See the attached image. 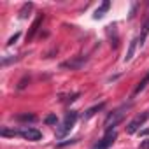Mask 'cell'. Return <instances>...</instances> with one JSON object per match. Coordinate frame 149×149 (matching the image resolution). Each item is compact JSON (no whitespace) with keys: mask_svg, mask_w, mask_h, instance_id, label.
Wrapping results in <instances>:
<instances>
[{"mask_svg":"<svg viewBox=\"0 0 149 149\" xmlns=\"http://www.w3.org/2000/svg\"><path fill=\"white\" fill-rule=\"evenodd\" d=\"M140 135H149V130H144V132H140Z\"/></svg>","mask_w":149,"mask_h":149,"instance_id":"cell-24","label":"cell"},{"mask_svg":"<svg viewBox=\"0 0 149 149\" xmlns=\"http://www.w3.org/2000/svg\"><path fill=\"white\" fill-rule=\"evenodd\" d=\"M16 119L18 121H25V123H33V121H37V116L35 114H18Z\"/></svg>","mask_w":149,"mask_h":149,"instance_id":"cell-15","label":"cell"},{"mask_svg":"<svg viewBox=\"0 0 149 149\" xmlns=\"http://www.w3.org/2000/svg\"><path fill=\"white\" fill-rule=\"evenodd\" d=\"M149 35V18L144 21V25H142V32H140V37L137 39L139 40V44H140V47L144 46V40H146V37Z\"/></svg>","mask_w":149,"mask_h":149,"instance_id":"cell-10","label":"cell"},{"mask_svg":"<svg viewBox=\"0 0 149 149\" xmlns=\"http://www.w3.org/2000/svg\"><path fill=\"white\" fill-rule=\"evenodd\" d=\"M19 137L35 142V140H40L42 139V132L37 130V128H32V126H25V128H19Z\"/></svg>","mask_w":149,"mask_h":149,"instance_id":"cell-6","label":"cell"},{"mask_svg":"<svg viewBox=\"0 0 149 149\" xmlns=\"http://www.w3.org/2000/svg\"><path fill=\"white\" fill-rule=\"evenodd\" d=\"M105 107V102H102V104H98V105H93V107H90L84 114H83V119H90V118H93L97 112H100L102 109Z\"/></svg>","mask_w":149,"mask_h":149,"instance_id":"cell-8","label":"cell"},{"mask_svg":"<svg viewBox=\"0 0 149 149\" xmlns=\"http://www.w3.org/2000/svg\"><path fill=\"white\" fill-rule=\"evenodd\" d=\"M118 139V133L114 132V130H111V132H105V135L91 147V149H109L112 144H114V140Z\"/></svg>","mask_w":149,"mask_h":149,"instance_id":"cell-5","label":"cell"},{"mask_svg":"<svg viewBox=\"0 0 149 149\" xmlns=\"http://www.w3.org/2000/svg\"><path fill=\"white\" fill-rule=\"evenodd\" d=\"M137 7H139V4H137V2H133V6H132V11H130V19L135 16V11H137Z\"/></svg>","mask_w":149,"mask_h":149,"instance_id":"cell-21","label":"cell"},{"mask_svg":"<svg viewBox=\"0 0 149 149\" xmlns=\"http://www.w3.org/2000/svg\"><path fill=\"white\" fill-rule=\"evenodd\" d=\"M77 118H79L77 111H68V112L65 114V118H63L61 125H60V126H58V130H56V137H58V139L65 137V135H67V133L74 128V125H76Z\"/></svg>","mask_w":149,"mask_h":149,"instance_id":"cell-2","label":"cell"},{"mask_svg":"<svg viewBox=\"0 0 149 149\" xmlns=\"http://www.w3.org/2000/svg\"><path fill=\"white\" fill-rule=\"evenodd\" d=\"M140 149H149V139H146V140L140 142Z\"/></svg>","mask_w":149,"mask_h":149,"instance_id":"cell-22","label":"cell"},{"mask_svg":"<svg viewBox=\"0 0 149 149\" xmlns=\"http://www.w3.org/2000/svg\"><path fill=\"white\" fill-rule=\"evenodd\" d=\"M109 7H111V2H109V0H105V2H104L97 11H95V16H93V18H95V19H100V18L109 11Z\"/></svg>","mask_w":149,"mask_h":149,"instance_id":"cell-11","label":"cell"},{"mask_svg":"<svg viewBox=\"0 0 149 149\" xmlns=\"http://www.w3.org/2000/svg\"><path fill=\"white\" fill-rule=\"evenodd\" d=\"M19 35H21V33H19V32H16V33H14V35H13V37H11L9 40H7V46H13V44H14V42H16V40L19 39Z\"/></svg>","mask_w":149,"mask_h":149,"instance_id":"cell-19","label":"cell"},{"mask_svg":"<svg viewBox=\"0 0 149 149\" xmlns=\"http://www.w3.org/2000/svg\"><path fill=\"white\" fill-rule=\"evenodd\" d=\"M79 139H70V140H63V142H58L56 144V147L58 149H63V147H67V146H72V144H76Z\"/></svg>","mask_w":149,"mask_h":149,"instance_id":"cell-16","label":"cell"},{"mask_svg":"<svg viewBox=\"0 0 149 149\" xmlns=\"http://www.w3.org/2000/svg\"><path fill=\"white\" fill-rule=\"evenodd\" d=\"M28 83H30V77H28V76H25V77H23V79L18 83V90H25Z\"/></svg>","mask_w":149,"mask_h":149,"instance_id":"cell-18","label":"cell"},{"mask_svg":"<svg viewBox=\"0 0 149 149\" xmlns=\"http://www.w3.org/2000/svg\"><path fill=\"white\" fill-rule=\"evenodd\" d=\"M33 9V4L32 2H26V4H23V7L19 9V19H26L28 16H30V11Z\"/></svg>","mask_w":149,"mask_h":149,"instance_id":"cell-12","label":"cell"},{"mask_svg":"<svg viewBox=\"0 0 149 149\" xmlns=\"http://www.w3.org/2000/svg\"><path fill=\"white\" fill-rule=\"evenodd\" d=\"M18 60H19V56H16V58H4L2 60V67H7L11 61H18Z\"/></svg>","mask_w":149,"mask_h":149,"instance_id":"cell-20","label":"cell"},{"mask_svg":"<svg viewBox=\"0 0 149 149\" xmlns=\"http://www.w3.org/2000/svg\"><path fill=\"white\" fill-rule=\"evenodd\" d=\"M149 119V111H146V112H140V114H137L130 123H128V126H126V132L128 133H135V132H139V128L146 123Z\"/></svg>","mask_w":149,"mask_h":149,"instance_id":"cell-4","label":"cell"},{"mask_svg":"<svg viewBox=\"0 0 149 149\" xmlns=\"http://www.w3.org/2000/svg\"><path fill=\"white\" fill-rule=\"evenodd\" d=\"M137 44H139V40H137V39L130 42V47H128V51H126V56L123 58V61H125V63H126V61H130V60L133 58V53H135V47H137Z\"/></svg>","mask_w":149,"mask_h":149,"instance_id":"cell-13","label":"cell"},{"mask_svg":"<svg viewBox=\"0 0 149 149\" xmlns=\"http://www.w3.org/2000/svg\"><path fill=\"white\" fill-rule=\"evenodd\" d=\"M86 63H88V58H86V56H76V58H72V60L61 61V63H60V68H67V70H79V68H83Z\"/></svg>","mask_w":149,"mask_h":149,"instance_id":"cell-3","label":"cell"},{"mask_svg":"<svg viewBox=\"0 0 149 149\" xmlns=\"http://www.w3.org/2000/svg\"><path fill=\"white\" fill-rule=\"evenodd\" d=\"M44 123H46V125H56V123H58L56 114H49V116H46V118H44Z\"/></svg>","mask_w":149,"mask_h":149,"instance_id":"cell-17","label":"cell"},{"mask_svg":"<svg viewBox=\"0 0 149 149\" xmlns=\"http://www.w3.org/2000/svg\"><path fill=\"white\" fill-rule=\"evenodd\" d=\"M130 107H132V104H125V105L118 107L116 111H112V112L105 118V121H104V128H105V132L114 130V126H118V125L125 119V116H126V112L130 111Z\"/></svg>","mask_w":149,"mask_h":149,"instance_id":"cell-1","label":"cell"},{"mask_svg":"<svg viewBox=\"0 0 149 149\" xmlns=\"http://www.w3.org/2000/svg\"><path fill=\"white\" fill-rule=\"evenodd\" d=\"M42 21H44V14H39V16L35 18V21L32 23V26H30V32L26 33V42H30V40L35 37V33H37V30H39V26L42 25Z\"/></svg>","mask_w":149,"mask_h":149,"instance_id":"cell-7","label":"cell"},{"mask_svg":"<svg viewBox=\"0 0 149 149\" xmlns=\"http://www.w3.org/2000/svg\"><path fill=\"white\" fill-rule=\"evenodd\" d=\"M77 97H79V93H72V95H70V97L67 98V102H74V100H76Z\"/></svg>","mask_w":149,"mask_h":149,"instance_id":"cell-23","label":"cell"},{"mask_svg":"<svg viewBox=\"0 0 149 149\" xmlns=\"http://www.w3.org/2000/svg\"><path fill=\"white\" fill-rule=\"evenodd\" d=\"M147 84H149V72H147V74H146V76L142 77V81H139V84L135 86V90H133V93H132V97H135V95H139L140 91H144Z\"/></svg>","mask_w":149,"mask_h":149,"instance_id":"cell-9","label":"cell"},{"mask_svg":"<svg viewBox=\"0 0 149 149\" xmlns=\"http://www.w3.org/2000/svg\"><path fill=\"white\" fill-rule=\"evenodd\" d=\"M0 135H2V137H19V130H14V128H2V130H0Z\"/></svg>","mask_w":149,"mask_h":149,"instance_id":"cell-14","label":"cell"}]
</instances>
